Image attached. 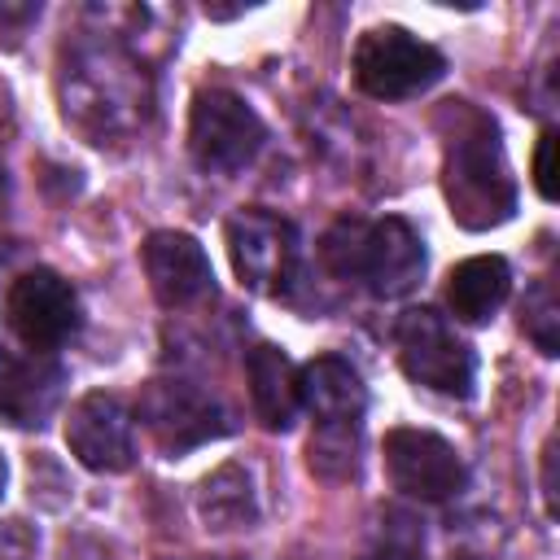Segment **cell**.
Masks as SVG:
<instances>
[{
	"mask_svg": "<svg viewBox=\"0 0 560 560\" xmlns=\"http://www.w3.org/2000/svg\"><path fill=\"white\" fill-rule=\"evenodd\" d=\"M61 118L88 144H127L153 118V79L144 57L118 31H88L61 48Z\"/></svg>",
	"mask_w": 560,
	"mask_h": 560,
	"instance_id": "cell-1",
	"label": "cell"
},
{
	"mask_svg": "<svg viewBox=\"0 0 560 560\" xmlns=\"http://www.w3.org/2000/svg\"><path fill=\"white\" fill-rule=\"evenodd\" d=\"M446 158H442V192L451 219L468 232H486L512 219L516 179L490 114L468 101H446Z\"/></svg>",
	"mask_w": 560,
	"mask_h": 560,
	"instance_id": "cell-2",
	"label": "cell"
},
{
	"mask_svg": "<svg viewBox=\"0 0 560 560\" xmlns=\"http://www.w3.org/2000/svg\"><path fill=\"white\" fill-rule=\"evenodd\" d=\"M319 258L332 276L359 280L372 298H402L424 276V241L398 214L372 223L363 219L332 223L328 236L319 241Z\"/></svg>",
	"mask_w": 560,
	"mask_h": 560,
	"instance_id": "cell-3",
	"label": "cell"
},
{
	"mask_svg": "<svg viewBox=\"0 0 560 560\" xmlns=\"http://www.w3.org/2000/svg\"><path fill=\"white\" fill-rule=\"evenodd\" d=\"M298 402L315 420L311 468L319 477H354L359 424L368 411V385L341 354H315L298 368Z\"/></svg>",
	"mask_w": 560,
	"mask_h": 560,
	"instance_id": "cell-4",
	"label": "cell"
},
{
	"mask_svg": "<svg viewBox=\"0 0 560 560\" xmlns=\"http://www.w3.org/2000/svg\"><path fill=\"white\" fill-rule=\"evenodd\" d=\"M394 346L407 381L420 389L446 394V398H468L477 385V354L472 346L455 332V324L433 311V306H411L394 324Z\"/></svg>",
	"mask_w": 560,
	"mask_h": 560,
	"instance_id": "cell-5",
	"label": "cell"
},
{
	"mask_svg": "<svg viewBox=\"0 0 560 560\" xmlns=\"http://www.w3.org/2000/svg\"><path fill=\"white\" fill-rule=\"evenodd\" d=\"M354 83L372 101H407L446 74V57L407 26H372L354 44Z\"/></svg>",
	"mask_w": 560,
	"mask_h": 560,
	"instance_id": "cell-6",
	"label": "cell"
},
{
	"mask_svg": "<svg viewBox=\"0 0 560 560\" xmlns=\"http://www.w3.org/2000/svg\"><path fill=\"white\" fill-rule=\"evenodd\" d=\"M267 140V122L258 109L228 92V88H206L192 96L188 109V153L206 175H236L245 171Z\"/></svg>",
	"mask_w": 560,
	"mask_h": 560,
	"instance_id": "cell-7",
	"label": "cell"
},
{
	"mask_svg": "<svg viewBox=\"0 0 560 560\" xmlns=\"http://www.w3.org/2000/svg\"><path fill=\"white\" fill-rule=\"evenodd\" d=\"M298 228L262 206H245L228 219V258L245 289L284 298L298 280Z\"/></svg>",
	"mask_w": 560,
	"mask_h": 560,
	"instance_id": "cell-8",
	"label": "cell"
},
{
	"mask_svg": "<svg viewBox=\"0 0 560 560\" xmlns=\"http://www.w3.org/2000/svg\"><path fill=\"white\" fill-rule=\"evenodd\" d=\"M79 319L83 311H79L74 284L48 267L22 271L4 293V324L26 354L48 359L79 332Z\"/></svg>",
	"mask_w": 560,
	"mask_h": 560,
	"instance_id": "cell-9",
	"label": "cell"
},
{
	"mask_svg": "<svg viewBox=\"0 0 560 560\" xmlns=\"http://www.w3.org/2000/svg\"><path fill=\"white\" fill-rule=\"evenodd\" d=\"M140 420L162 455H188L192 446H206L232 429L219 398H210L201 385L179 376H158L140 394Z\"/></svg>",
	"mask_w": 560,
	"mask_h": 560,
	"instance_id": "cell-10",
	"label": "cell"
},
{
	"mask_svg": "<svg viewBox=\"0 0 560 560\" xmlns=\"http://www.w3.org/2000/svg\"><path fill=\"white\" fill-rule=\"evenodd\" d=\"M381 451L389 486L416 503H446L468 481L459 451L429 429H389Z\"/></svg>",
	"mask_w": 560,
	"mask_h": 560,
	"instance_id": "cell-11",
	"label": "cell"
},
{
	"mask_svg": "<svg viewBox=\"0 0 560 560\" xmlns=\"http://www.w3.org/2000/svg\"><path fill=\"white\" fill-rule=\"evenodd\" d=\"M66 446L88 472H127L136 464V420L122 398L92 389L66 416Z\"/></svg>",
	"mask_w": 560,
	"mask_h": 560,
	"instance_id": "cell-12",
	"label": "cell"
},
{
	"mask_svg": "<svg viewBox=\"0 0 560 560\" xmlns=\"http://www.w3.org/2000/svg\"><path fill=\"white\" fill-rule=\"evenodd\" d=\"M140 262L149 276V289L162 306H192L214 293V271L197 236L188 232H149L140 245Z\"/></svg>",
	"mask_w": 560,
	"mask_h": 560,
	"instance_id": "cell-13",
	"label": "cell"
},
{
	"mask_svg": "<svg viewBox=\"0 0 560 560\" xmlns=\"http://www.w3.org/2000/svg\"><path fill=\"white\" fill-rule=\"evenodd\" d=\"M61 372L39 354H13L0 346V416L22 429H39L57 402Z\"/></svg>",
	"mask_w": 560,
	"mask_h": 560,
	"instance_id": "cell-14",
	"label": "cell"
},
{
	"mask_svg": "<svg viewBox=\"0 0 560 560\" xmlns=\"http://www.w3.org/2000/svg\"><path fill=\"white\" fill-rule=\"evenodd\" d=\"M245 376H249V402H254V416L262 420V429H271V433L293 429V420H298V411H302L293 359H289L280 346L258 341V346L245 354Z\"/></svg>",
	"mask_w": 560,
	"mask_h": 560,
	"instance_id": "cell-15",
	"label": "cell"
},
{
	"mask_svg": "<svg viewBox=\"0 0 560 560\" xmlns=\"http://www.w3.org/2000/svg\"><path fill=\"white\" fill-rule=\"evenodd\" d=\"M512 293V267L499 254H477L451 267L446 276V306L464 324H486Z\"/></svg>",
	"mask_w": 560,
	"mask_h": 560,
	"instance_id": "cell-16",
	"label": "cell"
},
{
	"mask_svg": "<svg viewBox=\"0 0 560 560\" xmlns=\"http://www.w3.org/2000/svg\"><path fill=\"white\" fill-rule=\"evenodd\" d=\"M197 516L206 529H249L258 521V490L245 464L214 468L197 490Z\"/></svg>",
	"mask_w": 560,
	"mask_h": 560,
	"instance_id": "cell-17",
	"label": "cell"
},
{
	"mask_svg": "<svg viewBox=\"0 0 560 560\" xmlns=\"http://www.w3.org/2000/svg\"><path fill=\"white\" fill-rule=\"evenodd\" d=\"M521 328L542 354H556V346H560V302H556L551 280L529 284V293L521 302Z\"/></svg>",
	"mask_w": 560,
	"mask_h": 560,
	"instance_id": "cell-18",
	"label": "cell"
},
{
	"mask_svg": "<svg viewBox=\"0 0 560 560\" xmlns=\"http://www.w3.org/2000/svg\"><path fill=\"white\" fill-rule=\"evenodd\" d=\"M551 153H556V127H542L538 149H534V188L542 201L556 197V179H551Z\"/></svg>",
	"mask_w": 560,
	"mask_h": 560,
	"instance_id": "cell-19",
	"label": "cell"
},
{
	"mask_svg": "<svg viewBox=\"0 0 560 560\" xmlns=\"http://www.w3.org/2000/svg\"><path fill=\"white\" fill-rule=\"evenodd\" d=\"M0 560H35V534L26 521H0Z\"/></svg>",
	"mask_w": 560,
	"mask_h": 560,
	"instance_id": "cell-20",
	"label": "cell"
},
{
	"mask_svg": "<svg viewBox=\"0 0 560 560\" xmlns=\"http://www.w3.org/2000/svg\"><path fill=\"white\" fill-rule=\"evenodd\" d=\"M26 18H39V4H0V26L4 22H26Z\"/></svg>",
	"mask_w": 560,
	"mask_h": 560,
	"instance_id": "cell-21",
	"label": "cell"
},
{
	"mask_svg": "<svg viewBox=\"0 0 560 560\" xmlns=\"http://www.w3.org/2000/svg\"><path fill=\"white\" fill-rule=\"evenodd\" d=\"M4 481H9V464H4V455H0V499H4Z\"/></svg>",
	"mask_w": 560,
	"mask_h": 560,
	"instance_id": "cell-22",
	"label": "cell"
}]
</instances>
